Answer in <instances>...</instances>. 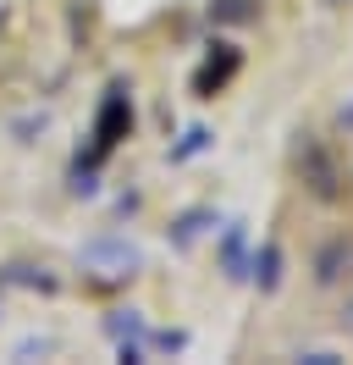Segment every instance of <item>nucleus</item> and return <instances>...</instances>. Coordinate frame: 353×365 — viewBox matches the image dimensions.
Masks as SVG:
<instances>
[{
  "label": "nucleus",
  "instance_id": "nucleus-1",
  "mask_svg": "<svg viewBox=\"0 0 353 365\" xmlns=\"http://www.w3.org/2000/svg\"><path fill=\"white\" fill-rule=\"evenodd\" d=\"M78 260H83L94 277H105V282H122V277H132L138 266H144V250L132 244L127 232H100V238H88L83 250H78Z\"/></svg>",
  "mask_w": 353,
  "mask_h": 365
},
{
  "label": "nucleus",
  "instance_id": "nucleus-2",
  "mask_svg": "<svg viewBox=\"0 0 353 365\" xmlns=\"http://www.w3.org/2000/svg\"><path fill=\"white\" fill-rule=\"evenodd\" d=\"M127 133H132V94L127 83H110L105 100H100V116H94V160L105 150H116Z\"/></svg>",
  "mask_w": 353,
  "mask_h": 365
},
{
  "label": "nucleus",
  "instance_id": "nucleus-3",
  "mask_svg": "<svg viewBox=\"0 0 353 365\" xmlns=\"http://www.w3.org/2000/svg\"><path fill=\"white\" fill-rule=\"evenodd\" d=\"M298 166H304V182L315 188V194H326V200L337 194V182H342V178H337V160L326 155V144H315V138H309L304 150H298Z\"/></svg>",
  "mask_w": 353,
  "mask_h": 365
},
{
  "label": "nucleus",
  "instance_id": "nucleus-4",
  "mask_svg": "<svg viewBox=\"0 0 353 365\" xmlns=\"http://www.w3.org/2000/svg\"><path fill=\"white\" fill-rule=\"evenodd\" d=\"M348 266H353V244L348 238H331L326 250L315 255V282H320V288H337L342 277H353Z\"/></svg>",
  "mask_w": 353,
  "mask_h": 365
},
{
  "label": "nucleus",
  "instance_id": "nucleus-5",
  "mask_svg": "<svg viewBox=\"0 0 353 365\" xmlns=\"http://www.w3.org/2000/svg\"><path fill=\"white\" fill-rule=\"evenodd\" d=\"M221 272L232 277V282L248 277V227L243 222H232V227L221 232Z\"/></svg>",
  "mask_w": 353,
  "mask_h": 365
},
{
  "label": "nucleus",
  "instance_id": "nucleus-6",
  "mask_svg": "<svg viewBox=\"0 0 353 365\" xmlns=\"http://www.w3.org/2000/svg\"><path fill=\"white\" fill-rule=\"evenodd\" d=\"M282 250H276V244H260V250H254V266H248V272H254V282H260V294H276V288H282Z\"/></svg>",
  "mask_w": 353,
  "mask_h": 365
},
{
  "label": "nucleus",
  "instance_id": "nucleus-7",
  "mask_svg": "<svg viewBox=\"0 0 353 365\" xmlns=\"http://www.w3.org/2000/svg\"><path fill=\"white\" fill-rule=\"evenodd\" d=\"M105 332L116 343H144V338H149V321H144V310H110Z\"/></svg>",
  "mask_w": 353,
  "mask_h": 365
},
{
  "label": "nucleus",
  "instance_id": "nucleus-8",
  "mask_svg": "<svg viewBox=\"0 0 353 365\" xmlns=\"http://www.w3.org/2000/svg\"><path fill=\"white\" fill-rule=\"evenodd\" d=\"M204 222H216V210H182V216H176L172 244H176V250H188V244H194L199 232H204Z\"/></svg>",
  "mask_w": 353,
  "mask_h": 365
},
{
  "label": "nucleus",
  "instance_id": "nucleus-9",
  "mask_svg": "<svg viewBox=\"0 0 353 365\" xmlns=\"http://www.w3.org/2000/svg\"><path fill=\"white\" fill-rule=\"evenodd\" d=\"M254 6H260V0H216V6H210V17H216V23H248V17H254Z\"/></svg>",
  "mask_w": 353,
  "mask_h": 365
},
{
  "label": "nucleus",
  "instance_id": "nucleus-10",
  "mask_svg": "<svg viewBox=\"0 0 353 365\" xmlns=\"http://www.w3.org/2000/svg\"><path fill=\"white\" fill-rule=\"evenodd\" d=\"M44 128H50V111H28V116H22V122H17V144H33V133H44Z\"/></svg>",
  "mask_w": 353,
  "mask_h": 365
},
{
  "label": "nucleus",
  "instance_id": "nucleus-11",
  "mask_svg": "<svg viewBox=\"0 0 353 365\" xmlns=\"http://www.w3.org/2000/svg\"><path fill=\"white\" fill-rule=\"evenodd\" d=\"M199 150H210V133H204V128H194V133H188V144H176L172 160H188V155H199Z\"/></svg>",
  "mask_w": 353,
  "mask_h": 365
},
{
  "label": "nucleus",
  "instance_id": "nucleus-12",
  "mask_svg": "<svg viewBox=\"0 0 353 365\" xmlns=\"http://www.w3.org/2000/svg\"><path fill=\"white\" fill-rule=\"evenodd\" d=\"M326 6H342V0H326Z\"/></svg>",
  "mask_w": 353,
  "mask_h": 365
}]
</instances>
